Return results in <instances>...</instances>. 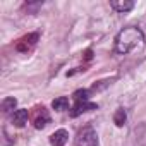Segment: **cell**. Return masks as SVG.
<instances>
[{
  "instance_id": "52a82bcc",
  "label": "cell",
  "mask_w": 146,
  "mask_h": 146,
  "mask_svg": "<svg viewBox=\"0 0 146 146\" xmlns=\"http://www.w3.org/2000/svg\"><path fill=\"white\" fill-rule=\"evenodd\" d=\"M28 117H29V112L26 110V108H19V110H16L14 112V115H12V124L16 125V127H23L26 122H28Z\"/></svg>"
},
{
  "instance_id": "7c38bea8",
  "label": "cell",
  "mask_w": 146,
  "mask_h": 146,
  "mask_svg": "<svg viewBox=\"0 0 146 146\" xmlns=\"http://www.w3.org/2000/svg\"><path fill=\"white\" fill-rule=\"evenodd\" d=\"M90 90H78V91H74V95H72V96H74V100L76 102H88L90 100Z\"/></svg>"
},
{
  "instance_id": "5b68a950",
  "label": "cell",
  "mask_w": 146,
  "mask_h": 146,
  "mask_svg": "<svg viewBox=\"0 0 146 146\" xmlns=\"http://www.w3.org/2000/svg\"><path fill=\"white\" fill-rule=\"evenodd\" d=\"M69 141V132L65 129H58L50 136V144L52 146H64Z\"/></svg>"
},
{
  "instance_id": "ba28073f",
  "label": "cell",
  "mask_w": 146,
  "mask_h": 146,
  "mask_svg": "<svg viewBox=\"0 0 146 146\" xmlns=\"http://www.w3.org/2000/svg\"><path fill=\"white\" fill-rule=\"evenodd\" d=\"M48 122H50V115H48L46 108L41 107L40 112H38V115H36V119H35V127H36V129H43Z\"/></svg>"
},
{
  "instance_id": "4fadbf2b",
  "label": "cell",
  "mask_w": 146,
  "mask_h": 146,
  "mask_svg": "<svg viewBox=\"0 0 146 146\" xmlns=\"http://www.w3.org/2000/svg\"><path fill=\"white\" fill-rule=\"evenodd\" d=\"M110 83H112V81H108V79H107V81H100V84H95V86H93V88H91L90 91H100V90L107 88V86H108Z\"/></svg>"
},
{
  "instance_id": "9c48e42d",
  "label": "cell",
  "mask_w": 146,
  "mask_h": 146,
  "mask_svg": "<svg viewBox=\"0 0 146 146\" xmlns=\"http://www.w3.org/2000/svg\"><path fill=\"white\" fill-rule=\"evenodd\" d=\"M52 108L57 110V112H64L69 108V98L67 96H58L52 102Z\"/></svg>"
},
{
  "instance_id": "277c9868",
  "label": "cell",
  "mask_w": 146,
  "mask_h": 146,
  "mask_svg": "<svg viewBox=\"0 0 146 146\" xmlns=\"http://www.w3.org/2000/svg\"><path fill=\"white\" fill-rule=\"evenodd\" d=\"M98 105L93 103V102H76L74 108L70 112V117H79L81 113H86V112H91V110H96Z\"/></svg>"
},
{
  "instance_id": "7a4b0ae2",
  "label": "cell",
  "mask_w": 146,
  "mask_h": 146,
  "mask_svg": "<svg viewBox=\"0 0 146 146\" xmlns=\"http://www.w3.org/2000/svg\"><path fill=\"white\" fill-rule=\"evenodd\" d=\"M76 146H100L98 134L93 129V125H86V127H83L78 132V136H76Z\"/></svg>"
},
{
  "instance_id": "6da1fadb",
  "label": "cell",
  "mask_w": 146,
  "mask_h": 146,
  "mask_svg": "<svg viewBox=\"0 0 146 146\" xmlns=\"http://www.w3.org/2000/svg\"><path fill=\"white\" fill-rule=\"evenodd\" d=\"M144 41V35L139 28H134V26H127L124 29H120L115 36V41H113V50L115 53L119 55H125L136 48H139Z\"/></svg>"
},
{
  "instance_id": "3957f363",
  "label": "cell",
  "mask_w": 146,
  "mask_h": 146,
  "mask_svg": "<svg viewBox=\"0 0 146 146\" xmlns=\"http://www.w3.org/2000/svg\"><path fill=\"white\" fill-rule=\"evenodd\" d=\"M38 38H40V35H38V33H31V35L24 36V38H21V40H19V43H17V50H19V52H23V53L29 52V50L36 45Z\"/></svg>"
},
{
  "instance_id": "8992f818",
  "label": "cell",
  "mask_w": 146,
  "mask_h": 146,
  "mask_svg": "<svg viewBox=\"0 0 146 146\" xmlns=\"http://www.w3.org/2000/svg\"><path fill=\"white\" fill-rule=\"evenodd\" d=\"M110 7L120 14H125L129 11L134 9V2H131V0H112L110 2Z\"/></svg>"
},
{
  "instance_id": "30bf717a",
  "label": "cell",
  "mask_w": 146,
  "mask_h": 146,
  "mask_svg": "<svg viewBox=\"0 0 146 146\" xmlns=\"http://www.w3.org/2000/svg\"><path fill=\"white\" fill-rule=\"evenodd\" d=\"M16 107H17V100H16L14 96L4 98V102H2V112H4V113H11Z\"/></svg>"
},
{
  "instance_id": "8fae6325",
  "label": "cell",
  "mask_w": 146,
  "mask_h": 146,
  "mask_svg": "<svg viewBox=\"0 0 146 146\" xmlns=\"http://www.w3.org/2000/svg\"><path fill=\"white\" fill-rule=\"evenodd\" d=\"M125 120H127L125 110H124V108H117L115 113H113V122H115V125H117V127H122V125L125 124Z\"/></svg>"
}]
</instances>
